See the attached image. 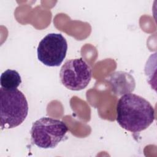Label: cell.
<instances>
[{
	"instance_id": "cell-1",
	"label": "cell",
	"mask_w": 157,
	"mask_h": 157,
	"mask_svg": "<svg viewBox=\"0 0 157 157\" xmlns=\"http://www.w3.org/2000/svg\"><path fill=\"white\" fill-rule=\"evenodd\" d=\"M117 121L126 131L139 132L155 120V110L144 98L133 94L123 95L117 104Z\"/></svg>"
},
{
	"instance_id": "cell-2",
	"label": "cell",
	"mask_w": 157,
	"mask_h": 157,
	"mask_svg": "<svg viewBox=\"0 0 157 157\" xmlns=\"http://www.w3.org/2000/svg\"><path fill=\"white\" fill-rule=\"evenodd\" d=\"M28 103L24 94L17 88H0V118L1 129L20 125L28 113Z\"/></svg>"
},
{
	"instance_id": "cell-3",
	"label": "cell",
	"mask_w": 157,
	"mask_h": 157,
	"mask_svg": "<svg viewBox=\"0 0 157 157\" xmlns=\"http://www.w3.org/2000/svg\"><path fill=\"white\" fill-rule=\"evenodd\" d=\"M68 128L65 123L51 117H42L33 123L31 137L33 143L41 148H54L63 140Z\"/></svg>"
},
{
	"instance_id": "cell-4",
	"label": "cell",
	"mask_w": 157,
	"mask_h": 157,
	"mask_svg": "<svg viewBox=\"0 0 157 157\" xmlns=\"http://www.w3.org/2000/svg\"><path fill=\"white\" fill-rule=\"evenodd\" d=\"M91 77V68L82 58L67 60L59 72L61 83L72 91L85 89L90 82Z\"/></svg>"
},
{
	"instance_id": "cell-5",
	"label": "cell",
	"mask_w": 157,
	"mask_h": 157,
	"mask_svg": "<svg viewBox=\"0 0 157 157\" xmlns=\"http://www.w3.org/2000/svg\"><path fill=\"white\" fill-rule=\"evenodd\" d=\"M67 50V43L64 36L60 33H50L40 41L37 58L45 66L57 67L63 63Z\"/></svg>"
},
{
	"instance_id": "cell-6",
	"label": "cell",
	"mask_w": 157,
	"mask_h": 157,
	"mask_svg": "<svg viewBox=\"0 0 157 157\" xmlns=\"http://www.w3.org/2000/svg\"><path fill=\"white\" fill-rule=\"evenodd\" d=\"M130 74L124 72H116L112 73L110 76V82L112 86V90L117 95H121L125 93H130L134 90L135 85L123 83L124 82L134 80L133 77L126 80V79Z\"/></svg>"
},
{
	"instance_id": "cell-7",
	"label": "cell",
	"mask_w": 157,
	"mask_h": 157,
	"mask_svg": "<svg viewBox=\"0 0 157 157\" xmlns=\"http://www.w3.org/2000/svg\"><path fill=\"white\" fill-rule=\"evenodd\" d=\"M21 83V76L15 70L7 69L1 75L0 85L6 90L17 89Z\"/></svg>"
}]
</instances>
